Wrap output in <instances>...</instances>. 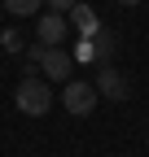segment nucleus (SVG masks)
I'll return each instance as SVG.
<instances>
[{"label":"nucleus","instance_id":"f257e3e1","mask_svg":"<svg viewBox=\"0 0 149 157\" xmlns=\"http://www.w3.org/2000/svg\"><path fill=\"white\" fill-rule=\"evenodd\" d=\"M13 105L22 109L26 118H44L48 109H53V92H48V83L44 78H22V83H18V92H13Z\"/></svg>","mask_w":149,"mask_h":157},{"label":"nucleus","instance_id":"f03ea898","mask_svg":"<svg viewBox=\"0 0 149 157\" xmlns=\"http://www.w3.org/2000/svg\"><path fill=\"white\" fill-rule=\"evenodd\" d=\"M31 57L40 61L44 78H53V83H66L70 70H74V61H70V52H66V48H44V44H35V48H31Z\"/></svg>","mask_w":149,"mask_h":157},{"label":"nucleus","instance_id":"7ed1b4c3","mask_svg":"<svg viewBox=\"0 0 149 157\" xmlns=\"http://www.w3.org/2000/svg\"><path fill=\"white\" fill-rule=\"evenodd\" d=\"M66 109L74 113V118H88L92 109H97V87L92 83H79V78H66Z\"/></svg>","mask_w":149,"mask_h":157},{"label":"nucleus","instance_id":"20e7f679","mask_svg":"<svg viewBox=\"0 0 149 157\" xmlns=\"http://www.w3.org/2000/svg\"><path fill=\"white\" fill-rule=\"evenodd\" d=\"M35 35H40L44 48H62V39H66V17L48 9V13L40 17V31H35Z\"/></svg>","mask_w":149,"mask_h":157},{"label":"nucleus","instance_id":"39448f33","mask_svg":"<svg viewBox=\"0 0 149 157\" xmlns=\"http://www.w3.org/2000/svg\"><path fill=\"white\" fill-rule=\"evenodd\" d=\"M97 92H105L110 101H127V92H132V87H127V78H123L119 70L101 66V70H97Z\"/></svg>","mask_w":149,"mask_h":157},{"label":"nucleus","instance_id":"423d86ee","mask_svg":"<svg viewBox=\"0 0 149 157\" xmlns=\"http://www.w3.org/2000/svg\"><path fill=\"white\" fill-rule=\"evenodd\" d=\"M70 13H74V26H79L83 35H92V31H97V13H92V9L83 5V0H79V5H74Z\"/></svg>","mask_w":149,"mask_h":157},{"label":"nucleus","instance_id":"0eeeda50","mask_svg":"<svg viewBox=\"0 0 149 157\" xmlns=\"http://www.w3.org/2000/svg\"><path fill=\"white\" fill-rule=\"evenodd\" d=\"M5 9L13 17H31V13H40V0H5Z\"/></svg>","mask_w":149,"mask_h":157},{"label":"nucleus","instance_id":"6e6552de","mask_svg":"<svg viewBox=\"0 0 149 157\" xmlns=\"http://www.w3.org/2000/svg\"><path fill=\"white\" fill-rule=\"evenodd\" d=\"M44 5H48V9H53V13H70V9H74V5H79V0H44Z\"/></svg>","mask_w":149,"mask_h":157},{"label":"nucleus","instance_id":"1a4fd4ad","mask_svg":"<svg viewBox=\"0 0 149 157\" xmlns=\"http://www.w3.org/2000/svg\"><path fill=\"white\" fill-rule=\"evenodd\" d=\"M119 5H127V9H132V5H140V0H119Z\"/></svg>","mask_w":149,"mask_h":157}]
</instances>
